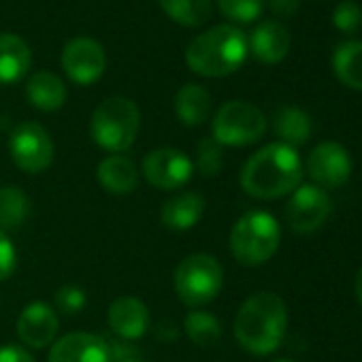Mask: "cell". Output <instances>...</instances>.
<instances>
[{
	"instance_id": "obj_27",
	"label": "cell",
	"mask_w": 362,
	"mask_h": 362,
	"mask_svg": "<svg viewBox=\"0 0 362 362\" xmlns=\"http://www.w3.org/2000/svg\"><path fill=\"white\" fill-rule=\"evenodd\" d=\"M194 168L203 177H216V175L222 173V168H224V147L214 136H205L199 143Z\"/></svg>"
},
{
	"instance_id": "obj_4",
	"label": "cell",
	"mask_w": 362,
	"mask_h": 362,
	"mask_svg": "<svg viewBox=\"0 0 362 362\" xmlns=\"http://www.w3.org/2000/svg\"><path fill=\"white\" fill-rule=\"evenodd\" d=\"M139 130L141 111L130 98L124 96L105 98L90 117L92 141L109 153L128 151L134 145Z\"/></svg>"
},
{
	"instance_id": "obj_23",
	"label": "cell",
	"mask_w": 362,
	"mask_h": 362,
	"mask_svg": "<svg viewBox=\"0 0 362 362\" xmlns=\"http://www.w3.org/2000/svg\"><path fill=\"white\" fill-rule=\"evenodd\" d=\"M332 71L337 79L362 92V41H343L332 52Z\"/></svg>"
},
{
	"instance_id": "obj_33",
	"label": "cell",
	"mask_w": 362,
	"mask_h": 362,
	"mask_svg": "<svg viewBox=\"0 0 362 362\" xmlns=\"http://www.w3.org/2000/svg\"><path fill=\"white\" fill-rule=\"evenodd\" d=\"M269 7L277 18H294L298 7H300V0H269Z\"/></svg>"
},
{
	"instance_id": "obj_29",
	"label": "cell",
	"mask_w": 362,
	"mask_h": 362,
	"mask_svg": "<svg viewBox=\"0 0 362 362\" xmlns=\"http://www.w3.org/2000/svg\"><path fill=\"white\" fill-rule=\"evenodd\" d=\"M332 26L343 35H356L362 30V7L356 0H341L332 9Z\"/></svg>"
},
{
	"instance_id": "obj_2",
	"label": "cell",
	"mask_w": 362,
	"mask_h": 362,
	"mask_svg": "<svg viewBox=\"0 0 362 362\" xmlns=\"http://www.w3.org/2000/svg\"><path fill=\"white\" fill-rule=\"evenodd\" d=\"M286 328L288 307L275 292L252 294L239 307L235 317V339L245 351L254 356L273 354L281 345Z\"/></svg>"
},
{
	"instance_id": "obj_14",
	"label": "cell",
	"mask_w": 362,
	"mask_h": 362,
	"mask_svg": "<svg viewBox=\"0 0 362 362\" xmlns=\"http://www.w3.org/2000/svg\"><path fill=\"white\" fill-rule=\"evenodd\" d=\"M49 362H113V349L94 332H69L52 343Z\"/></svg>"
},
{
	"instance_id": "obj_5",
	"label": "cell",
	"mask_w": 362,
	"mask_h": 362,
	"mask_svg": "<svg viewBox=\"0 0 362 362\" xmlns=\"http://www.w3.org/2000/svg\"><path fill=\"white\" fill-rule=\"evenodd\" d=\"M281 241L279 222L269 211H247L243 214L230 230V252L237 262L245 267H258L269 262Z\"/></svg>"
},
{
	"instance_id": "obj_36",
	"label": "cell",
	"mask_w": 362,
	"mask_h": 362,
	"mask_svg": "<svg viewBox=\"0 0 362 362\" xmlns=\"http://www.w3.org/2000/svg\"><path fill=\"white\" fill-rule=\"evenodd\" d=\"M273 362H294V360H288V358H279V360H273Z\"/></svg>"
},
{
	"instance_id": "obj_35",
	"label": "cell",
	"mask_w": 362,
	"mask_h": 362,
	"mask_svg": "<svg viewBox=\"0 0 362 362\" xmlns=\"http://www.w3.org/2000/svg\"><path fill=\"white\" fill-rule=\"evenodd\" d=\"M117 362H143L139 358H117Z\"/></svg>"
},
{
	"instance_id": "obj_9",
	"label": "cell",
	"mask_w": 362,
	"mask_h": 362,
	"mask_svg": "<svg viewBox=\"0 0 362 362\" xmlns=\"http://www.w3.org/2000/svg\"><path fill=\"white\" fill-rule=\"evenodd\" d=\"M141 170L149 186L162 192H173L190 184V179L194 177V162L186 151L175 147H160L145 153Z\"/></svg>"
},
{
	"instance_id": "obj_8",
	"label": "cell",
	"mask_w": 362,
	"mask_h": 362,
	"mask_svg": "<svg viewBox=\"0 0 362 362\" xmlns=\"http://www.w3.org/2000/svg\"><path fill=\"white\" fill-rule=\"evenodd\" d=\"M9 153L20 170H24L26 175H39L54 164L56 147L49 132L41 124L22 122L11 132Z\"/></svg>"
},
{
	"instance_id": "obj_25",
	"label": "cell",
	"mask_w": 362,
	"mask_h": 362,
	"mask_svg": "<svg viewBox=\"0 0 362 362\" xmlns=\"http://www.w3.org/2000/svg\"><path fill=\"white\" fill-rule=\"evenodd\" d=\"M30 216V201L18 186L0 188V230H18Z\"/></svg>"
},
{
	"instance_id": "obj_31",
	"label": "cell",
	"mask_w": 362,
	"mask_h": 362,
	"mask_svg": "<svg viewBox=\"0 0 362 362\" xmlns=\"http://www.w3.org/2000/svg\"><path fill=\"white\" fill-rule=\"evenodd\" d=\"M18 269V252L5 230H0V281L9 279Z\"/></svg>"
},
{
	"instance_id": "obj_26",
	"label": "cell",
	"mask_w": 362,
	"mask_h": 362,
	"mask_svg": "<svg viewBox=\"0 0 362 362\" xmlns=\"http://www.w3.org/2000/svg\"><path fill=\"white\" fill-rule=\"evenodd\" d=\"M184 328L188 339L199 347H211L222 337V324L220 320L203 309H192L184 317Z\"/></svg>"
},
{
	"instance_id": "obj_7",
	"label": "cell",
	"mask_w": 362,
	"mask_h": 362,
	"mask_svg": "<svg viewBox=\"0 0 362 362\" xmlns=\"http://www.w3.org/2000/svg\"><path fill=\"white\" fill-rule=\"evenodd\" d=\"M267 132L264 113L245 100L224 103L211 122V136L222 147H247L258 143Z\"/></svg>"
},
{
	"instance_id": "obj_32",
	"label": "cell",
	"mask_w": 362,
	"mask_h": 362,
	"mask_svg": "<svg viewBox=\"0 0 362 362\" xmlns=\"http://www.w3.org/2000/svg\"><path fill=\"white\" fill-rule=\"evenodd\" d=\"M0 362H35V358L20 345H3L0 347Z\"/></svg>"
},
{
	"instance_id": "obj_12",
	"label": "cell",
	"mask_w": 362,
	"mask_h": 362,
	"mask_svg": "<svg viewBox=\"0 0 362 362\" xmlns=\"http://www.w3.org/2000/svg\"><path fill=\"white\" fill-rule=\"evenodd\" d=\"M330 207L332 205L326 190L313 184H305L292 192V199L288 201L286 218L296 235H311L324 226V222L330 216Z\"/></svg>"
},
{
	"instance_id": "obj_21",
	"label": "cell",
	"mask_w": 362,
	"mask_h": 362,
	"mask_svg": "<svg viewBox=\"0 0 362 362\" xmlns=\"http://www.w3.org/2000/svg\"><path fill=\"white\" fill-rule=\"evenodd\" d=\"M273 130L281 139L279 143H286L290 147H300L311 139L313 124L307 111L294 105H281L273 113Z\"/></svg>"
},
{
	"instance_id": "obj_34",
	"label": "cell",
	"mask_w": 362,
	"mask_h": 362,
	"mask_svg": "<svg viewBox=\"0 0 362 362\" xmlns=\"http://www.w3.org/2000/svg\"><path fill=\"white\" fill-rule=\"evenodd\" d=\"M354 288H356V296H358V300H360V305H362V267H360V271L356 273Z\"/></svg>"
},
{
	"instance_id": "obj_1",
	"label": "cell",
	"mask_w": 362,
	"mask_h": 362,
	"mask_svg": "<svg viewBox=\"0 0 362 362\" xmlns=\"http://www.w3.org/2000/svg\"><path fill=\"white\" fill-rule=\"evenodd\" d=\"M303 162L294 147L269 143L247 158L241 168V188L260 201H275L300 186Z\"/></svg>"
},
{
	"instance_id": "obj_15",
	"label": "cell",
	"mask_w": 362,
	"mask_h": 362,
	"mask_svg": "<svg viewBox=\"0 0 362 362\" xmlns=\"http://www.w3.org/2000/svg\"><path fill=\"white\" fill-rule=\"evenodd\" d=\"M107 320L111 330L124 339V341H136L141 339L151 324L149 309L143 300L136 296H119L109 305Z\"/></svg>"
},
{
	"instance_id": "obj_18",
	"label": "cell",
	"mask_w": 362,
	"mask_h": 362,
	"mask_svg": "<svg viewBox=\"0 0 362 362\" xmlns=\"http://www.w3.org/2000/svg\"><path fill=\"white\" fill-rule=\"evenodd\" d=\"M205 216V199L199 192H177L173 194L160 211V220L164 228L184 233L194 228Z\"/></svg>"
},
{
	"instance_id": "obj_11",
	"label": "cell",
	"mask_w": 362,
	"mask_h": 362,
	"mask_svg": "<svg viewBox=\"0 0 362 362\" xmlns=\"http://www.w3.org/2000/svg\"><path fill=\"white\" fill-rule=\"evenodd\" d=\"M62 69L77 86H92L107 71V54L96 39L77 37L64 45Z\"/></svg>"
},
{
	"instance_id": "obj_30",
	"label": "cell",
	"mask_w": 362,
	"mask_h": 362,
	"mask_svg": "<svg viewBox=\"0 0 362 362\" xmlns=\"http://www.w3.org/2000/svg\"><path fill=\"white\" fill-rule=\"evenodd\" d=\"M88 303V296H86V290L75 286V284H66L62 288H58V292L54 294V305H56V311L64 313V315H77L83 311Z\"/></svg>"
},
{
	"instance_id": "obj_24",
	"label": "cell",
	"mask_w": 362,
	"mask_h": 362,
	"mask_svg": "<svg viewBox=\"0 0 362 362\" xmlns=\"http://www.w3.org/2000/svg\"><path fill=\"white\" fill-rule=\"evenodd\" d=\"M168 20L186 28H199L211 18V0H158Z\"/></svg>"
},
{
	"instance_id": "obj_22",
	"label": "cell",
	"mask_w": 362,
	"mask_h": 362,
	"mask_svg": "<svg viewBox=\"0 0 362 362\" xmlns=\"http://www.w3.org/2000/svg\"><path fill=\"white\" fill-rule=\"evenodd\" d=\"M26 96L35 109L54 113V111L62 109V105L66 103V86L58 75H54L49 71H39L28 79Z\"/></svg>"
},
{
	"instance_id": "obj_6",
	"label": "cell",
	"mask_w": 362,
	"mask_h": 362,
	"mask_svg": "<svg viewBox=\"0 0 362 362\" xmlns=\"http://www.w3.org/2000/svg\"><path fill=\"white\" fill-rule=\"evenodd\" d=\"M173 284L181 303L199 309L220 296L224 286V269L211 254H190L177 264Z\"/></svg>"
},
{
	"instance_id": "obj_10",
	"label": "cell",
	"mask_w": 362,
	"mask_h": 362,
	"mask_svg": "<svg viewBox=\"0 0 362 362\" xmlns=\"http://www.w3.org/2000/svg\"><path fill=\"white\" fill-rule=\"evenodd\" d=\"M351 156L349 151L337 141H324L311 149L307 160L309 177L313 179V186L322 190H334L345 186L351 177Z\"/></svg>"
},
{
	"instance_id": "obj_16",
	"label": "cell",
	"mask_w": 362,
	"mask_h": 362,
	"mask_svg": "<svg viewBox=\"0 0 362 362\" xmlns=\"http://www.w3.org/2000/svg\"><path fill=\"white\" fill-rule=\"evenodd\" d=\"M250 52L262 64H279L292 45V37L281 22H262L254 28L250 41Z\"/></svg>"
},
{
	"instance_id": "obj_13",
	"label": "cell",
	"mask_w": 362,
	"mask_h": 362,
	"mask_svg": "<svg viewBox=\"0 0 362 362\" xmlns=\"http://www.w3.org/2000/svg\"><path fill=\"white\" fill-rule=\"evenodd\" d=\"M60 322L58 311L45 300L28 303L18 317V337L33 349H43L56 341Z\"/></svg>"
},
{
	"instance_id": "obj_20",
	"label": "cell",
	"mask_w": 362,
	"mask_h": 362,
	"mask_svg": "<svg viewBox=\"0 0 362 362\" xmlns=\"http://www.w3.org/2000/svg\"><path fill=\"white\" fill-rule=\"evenodd\" d=\"M173 107L181 124L197 128L203 126L211 115V94L199 83H186L175 94Z\"/></svg>"
},
{
	"instance_id": "obj_17",
	"label": "cell",
	"mask_w": 362,
	"mask_h": 362,
	"mask_svg": "<svg viewBox=\"0 0 362 362\" xmlns=\"http://www.w3.org/2000/svg\"><path fill=\"white\" fill-rule=\"evenodd\" d=\"M96 179L105 188V192L115 194V197H128L139 186V170L128 156L111 153L98 162Z\"/></svg>"
},
{
	"instance_id": "obj_3",
	"label": "cell",
	"mask_w": 362,
	"mask_h": 362,
	"mask_svg": "<svg viewBox=\"0 0 362 362\" xmlns=\"http://www.w3.org/2000/svg\"><path fill=\"white\" fill-rule=\"evenodd\" d=\"M250 54L247 37L233 24H220L199 35L186 49V64L201 77H226L239 71Z\"/></svg>"
},
{
	"instance_id": "obj_28",
	"label": "cell",
	"mask_w": 362,
	"mask_h": 362,
	"mask_svg": "<svg viewBox=\"0 0 362 362\" xmlns=\"http://www.w3.org/2000/svg\"><path fill=\"white\" fill-rule=\"evenodd\" d=\"M218 7L222 16H226L228 20L250 24L262 16L264 0H218Z\"/></svg>"
},
{
	"instance_id": "obj_19",
	"label": "cell",
	"mask_w": 362,
	"mask_h": 362,
	"mask_svg": "<svg viewBox=\"0 0 362 362\" xmlns=\"http://www.w3.org/2000/svg\"><path fill=\"white\" fill-rule=\"evenodd\" d=\"M33 64V52L18 35H0V86L24 79Z\"/></svg>"
}]
</instances>
